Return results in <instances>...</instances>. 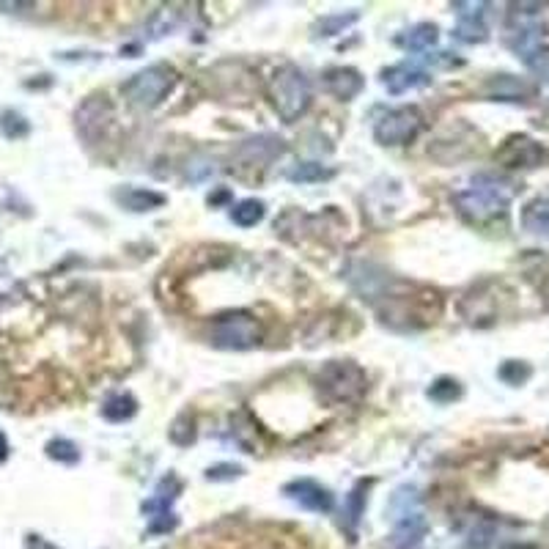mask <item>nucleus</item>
Wrapping results in <instances>:
<instances>
[{
    "instance_id": "1",
    "label": "nucleus",
    "mask_w": 549,
    "mask_h": 549,
    "mask_svg": "<svg viewBox=\"0 0 549 549\" xmlns=\"http://www.w3.org/2000/svg\"><path fill=\"white\" fill-rule=\"evenodd\" d=\"M517 187L506 179H497V176H475L473 184L462 190V193L453 195V204L459 209V215L470 223H489L495 220L508 209V204L514 201Z\"/></svg>"
},
{
    "instance_id": "2",
    "label": "nucleus",
    "mask_w": 549,
    "mask_h": 549,
    "mask_svg": "<svg viewBox=\"0 0 549 549\" xmlns=\"http://www.w3.org/2000/svg\"><path fill=\"white\" fill-rule=\"evenodd\" d=\"M270 97L280 119L294 124L311 108V83L297 66H280L270 83Z\"/></svg>"
},
{
    "instance_id": "3",
    "label": "nucleus",
    "mask_w": 549,
    "mask_h": 549,
    "mask_svg": "<svg viewBox=\"0 0 549 549\" xmlns=\"http://www.w3.org/2000/svg\"><path fill=\"white\" fill-rule=\"evenodd\" d=\"M316 382H319L324 399L333 401V404L357 401L368 388L366 371L357 363H352V360H330V363H324Z\"/></svg>"
},
{
    "instance_id": "4",
    "label": "nucleus",
    "mask_w": 549,
    "mask_h": 549,
    "mask_svg": "<svg viewBox=\"0 0 549 549\" xmlns=\"http://www.w3.org/2000/svg\"><path fill=\"white\" fill-rule=\"evenodd\" d=\"M390 514H393V547L396 549H423L426 541V519L418 508V492L404 486L393 495L390 503Z\"/></svg>"
},
{
    "instance_id": "5",
    "label": "nucleus",
    "mask_w": 549,
    "mask_h": 549,
    "mask_svg": "<svg viewBox=\"0 0 549 549\" xmlns=\"http://www.w3.org/2000/svg\"><path fill=\"white\" fill-rule=\"evenodd\" d=\"M173 86H176V72H173V66L154 64L124 83V97L130 99V105H135V108L149 110L157 108L162 99L171 94Z\"/></svg>"
},
{
    "instance_id": "6",
    "label": "nucleus",
    "mask_w": 549,
    "mask_h": 549,
    "mask_svg": "<svg viewBox=\"0 0 549 549\" xmlns=\"http://www.w3.org/2000/svg\"><path fill=\"white\" fill-rule=\"evenodd\" d=\"M209 341H212V346H217V349H234V352H242V349H253V346L259 344L261 327L250 313H226V316H217L215 322H212Z\"/></svg>"
},
{
    "instance_id": "7",
    "label": "nucleus",
    "mask_w": 549,
    "mask_h": 549,
    "mask_svg": "<svg viewBox=\"0 0 549 549\" xmlns=\"http://www.w3.org/2000/svg\"><path fill=\"white\" fill-rule=\"evenodd\" d=\"M182 492V481L176 475H165L160 484H157V492L143 503V514L149 517V533L157 536V533H171L179 519L173 514V503Z\"/></svg>"
},
{
    "instance_id": "8",
    "label": "nucleus",
    "mask_w": 549,
    "mask_h": 549,
    "mask_svg": "<svg viewBox=\"0 0 549 549\" xmlns=\"http://www.w3.org/2000/svg\"><path fill=\"white\" fill-rule=\"evenodd\" d=\"M420 127H423V119H420L418 108H396L388 110L377 121L374 138L382 146H404V143H410L418 135Z\"/></svg>"
},
{
    "instance_id": "9",
    "label": "nucleus",
    "mask_w": 549,
    "mask_h": 549,
    "mask_svg": "<svg viewBox=\"0 0 549 549\" xmlns=\"http://www.w3.org/2000/svg\"><path fill=\"white\" fill-rule=\"evenodd\" d=\"M495 160L503 168H539L544 162V149L539 140L528 138V135H511L495 151Z\"/></svg>"
},
{
    "instance_id": "10",
    "label": "nucleus",
    "mask_w": 549,
    "mask_h": 549,
    "mask_svg": "<svg viewBox=\"0 0 549 549\" xmlns=\"http://www.w3.org/2000/svg\"><path fill=\"white\" fill-rule=\"evenodd\" d=\"M283 495L294 500L305 511H313V514H330L335 506L330 489H324L322 484H316L311 478H297V481L286 484L283 486Z\"/></svg>"
},
{
    "instance_id": "11",
    "label": "nucleus",
    "mask_w": 549,
    "mask_h": 549,
    "mask_svg": "<svg viewBox=\"0 0 549 549\" xmlns=\"http://www.w3.org/2000/svg\"><path fill=\"white\" fill-rule=\"evenodd\" d=\"M77 130L88 143H97L105 135V127L113 121V108L105 97H88L80 108H77Z\"/></svg>"
},
{
    "instance_id": "12",
    "label": "nucleus",
    "mask_w": 549,
    "mask_h": 549,
    "mask_svg": "<svg viewBox=\"0 0 549 549\" xmlns=\"http://www.w3.org/2000/svg\"><path fill=\"white\" fill-rule=\"evenodd\" d=\"M459 9V25L453 36L464 44H481L489 39V28H486L484 14H486V3H456Z\"/></svg>"
},
{
    "instance_id": "13",
    "label": "nucleus",
    "mask_w": 549,
    "mask_h": 549,
    "mask_svg": "<svg viewBox=\"0 0 549 549\" xmlns=\"http://www.w3.org/2000/svg\"><path fill=\"white\" fill-rule=\"evenodd\" d=\"M324 86H327V91H330L333 97L349 102V99H355L357 94L363 91L366 80H363V75H360L357 69H352V66H335V69H327Z\"/></svg>"
},
{
    "instance_id": "14",
    "label": "nucleus",
    "mask_w": 549,
    "mask_h": 549,
    "mask_svg": "<svg viewBox=\"0 0 549 549\" xmlns=\"http://www.w3.org/2000/svg\"><path fill=\"white\" fill-rule=\"evenodd\" d=\"M382 83H385V88H388L393 97H401V94H407V91H412V88L429 86L431 77L426 75L423 69H415V66L399 64V66H393V69H388V72H385Z\"/></svg>"
},
{
    "instance_id": "15",
    "label": "nucleus",
    "mask_w": 549,
    "mask_h": 549,
    "mask_svg": "<svg viewBox=\"0 0 549 549\" xmlns=\"http://www.w3.org/2000/svg\"><path fill=\"white\" fill-rule=\"evenodd\" d=\"M522 228L533 237L549 239V195H539L522 209Z\"/></svg>"
},
{
    "instance_id": "16",
    "label": "nucleus",
    "mask_w": 549,
    "mask_h": 549,
    "mask_svg": "<svg viewBox=\"0 0 549 549\" xmlns=\"http://www.w3.org/2000/svg\"><path fill=\"white\" fill-rule=\"evenodd\" d=\"M489 97L497 102H528V97H533V86L514 75H497L489 83Z\"/></svg>"
},
{
    "instance_id": "17",
    "label": "nucleus",
    "mask_w": 549,
    "mask_h": 549,
    "mask_svg": "<svg viewBox=\"0 0 549 549\" xmlns=\"http://www.w3.org/2000/svg\"><path fill=\"white\" fill-rule=\"evenodd\" d=\"M119 204L127 206L130 212H151V209H160L165 204V195L154 193V190H143V187H127L121 190Z\"/></svg>"
},
{
    "instance_id": "18",
    "label": "nucleus",
    "mask_w": 549,
    "mask_h": 549,
    "mask_svg": "<svg viewBox=\"0 0 549 549\" xmlns=\"http://www.w3.org/2000/svg\"><path fill=\"white\" fill-rule=\"evenodd\" d=\"M437 39H440L437 25H431V22H418L415 28H410V31L401 36L399 44H404L412 53H423V50H431V47L437 44Z\"/></svg>"
},
{
    "instance_id": "19",
    "label": "nucleus",
    "mask_w": 549,
    "mask_h": 549,
    "mask_svg": "<svg viewBox=\"0 0 549 549\" xmlns=\"http://www.w3.org/2000/svg\"><path fill=\"white\" fill-rule=\"evenodd\" d=\"M135 412H138V401L132 399L130 393H116L102 404V415L110 423H124V420L135 418Z\"/></svg>"
},
{
    "instance_id": "20",
    "label": "nucleus",
    "mask_w": 549,
    "mask_h": 549,
    "mask_svg": "<svg viewBox=\"0 0 549 549\" xmlns=\"http://www.w3.org/2000/svg\"><path fill=\"white\" fill-rule=\"evenodd\" d=\"M231 220H234L239 228L259 226L261 220H264V204H261V201H256V198L239 201V204L231 209Z\"/></svg>"
},
{
    "instance_id": "21",
    "label": "nucleus",
    "mask_w": 549,
    "mask_h": 549,
    "mask_svg": "<svg viewBox=\"0 0 549 549\" xmlns=\"http://www.w3.org/2000/svg\"><path fill=\"white\" fill-rule=\"evenodd\" d=\"M366 492H368V484L366 481H360V484L349 492V497H346L344 517H346V525H349L352 530L357 528V522H360L363 511H366Z\"/></svg>"
},
{
    "instance_id": "22",
    "label": "nucleus",
    "mask_w": 549,
    "mask_h": 549,
    "mask_svg": "<svg viewBox=\"0 0 549 549\" xmlns=\"http://www.w3.org/2000/svg\"><path fill=\"white\" fill-rule=\"evenodd\" d=\"M47 456L58 464H66V467H72V464L80 462V448H77L72 440H64V437H58V440L47 442Z\"/></svg>"
},
{
    "instance_id": "23",
    "label": "nucleus",
    "mask_w": 549,
    "mask_h": 549,
    "mask_svg": "<svg viewBox=\"0 0 549 549\" xmlns=\"http://www.w3.org/2000/svg\"><path fill=\"white\" fill-rule=\"evenodd\" d=\"M522 61L528 64L533 75L539 77L541 83H549V47L547 44H536L533 50L522 55Z\"/></svg>"
},
{
    "instance_id": "24",
    "label": "nucleus",
    "mask_w": 549,
    "mask_h": 549,
    "mask_svg": "<svg viewBox=\"0 0 549 549\" xmlns=\"http://www.w3.org/2000/svg\"><path fill=\"white\" fill-rule=\"evenodd\" d=\"M0 132L9 140H20L31 132V124H28L25 116H20L17 110H3V113H0Z\"/></svg>"
},
{
    "instance_id": "25",
    "label": "nucleus",
    "mask_w": 549,
    "mask_h": 549,
    "mask_svg": "<svg viewBox=\"0 0 549 549\" xmlns=\"http://www.w3.org/2000/svg\"><path fill=\"white\" fill-rule=\"evenodd\" d=\"M429 399L437 404H451V401L462 399V385L451 377H440L429 388Z\"/></svg>"
},
{
    "instance_id": "26",
    "label": "nucleus",
    "mask_w": 549,
    "mask_h": 549,
    "mask_svg": "<svg viewBox=\"0 0 549 549\" xmlns=\"http://www.w3.org/2000/svg\"><path fill=\"white\" fill-rule=\"evenodd\" d=\"M530 374H533V368H530L528 363H522V360H506V363L500 366V371H497V377L503 379L506 385H514V388L525 385L530 379Z\"/></svg>"
},
{
    "instance_id": "27",
    "label": "nucleus",
    "mask_w": 549,
    "mask_h": 549,
    "mask_svg": "<svg viewBox=\"0 0 549 549\" xmlns=\"http://www.w3.org/2000/svg\"><path fill=\"white\" fill-rule=\"evenodd\" d=\"M330 176H333V171H324L322 165H316V162H300L297 168H291L289 171L291 182H300V184L322 182V179H330Z\"/></svg>"
},
{
    "instance_id": "28",
    "label": "nucleus",
    "mask_w": 549,
    "mask_h": 549,
    "mask_svg": "<svg viewBox=\"0 0 549 549\" xmlns=\"http://www.w3.org/2000/svg\"><path fill=\"white\" fill-rule=\"evenodd\" d=\"M195 423L190 415H179L176 418V423H173V429H171V440L176 442V445H190V442L195 440V429H193Z\"/></svg>"
},
{
    "instance_id": "29",
    "label": "nucleus",
    "mask_w": 549,
    "mask_h": 549,
    "mask_svg": "<svg viewBox=\"0 0 549 549\" xmlns=\"http://www.w3.org/2000/svg\"><path fill=\"white\" fill-rule=\"evenodd\" d=\"M357 20V14H349V17H327V20L319 22V28H316V36H335V33H341L349 25V22H355Z\"/></svg>"
},
{
    "instance_id": "30",
    "label": "nucleus",
    "mask_w": 549,
    "mask_h": 549,
    "mask_svg": "<svg viewBox=\"0 0 549 549\" xmlns=\"http://www.w3.org/2000/svg\"><path fill=\"white\" fill-rule=\"evenodd\" d=\"M237 475H242V467H237V464H217V467H212V470L206 473V478H209V481H231V478H237Z\"/></svg>"
},
{
    "instance_id": "31",
    "label": "nucleus",
    "mask_w": 549,
    "mask_h": 549,
    "mask_svg": "<svg viewBox=\"0 0 549 549\" xmlns=\"http://www.w3.org/2000/svg\"><path fill=\"white\" fill-rule=\"evenodd\" d=\"M28 549H58V547L47 544V541L39 539V536H28Z\"/></svg>"
},
{
    "instance_id": "32",
    "label": "nucleus",
    "mask_w": 549,
    "mask_h": 549,
    "mask_svg": "<svg viewBox=\"0 0 549 549\" xmlns=\"http://www.w3.org/2000/svg\"><path fill=\"white\" fill-rule=\"evenodd\" d=\"M9 459V440H6V434L0 431V464Z\"/></svg>"
}]
</instances>
